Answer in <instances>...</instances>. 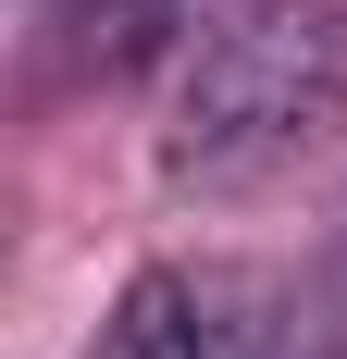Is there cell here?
<instances>
[{"label":"cell","instance_id":"cell-1","mask_svg":"<svg viewBox=\"0 0 347 359\" xmlns=\"http://www.w3.org/2000/svg\"><path fill=\"white\" fill-rule=\"evenodd\" d=\"M335 137H347V0H223L186 37L174 111H162L174 186L248 198Z\"/></svg>","mask_w":347,"mask_h":359},{"label":"cell","instance_id":"cell-2","mask_svg":"<svg viewBox=\"0 0 347 359\" xmlns=\"http://www.w3.org/2000/svg\"><path fill=\"white\" fill-rule=\"evenodd\" d=\"M87 359H223V310H211V285H186V273H137Z\"/></svg>","mask_w":347,"mask_h":359}]
</instances>
